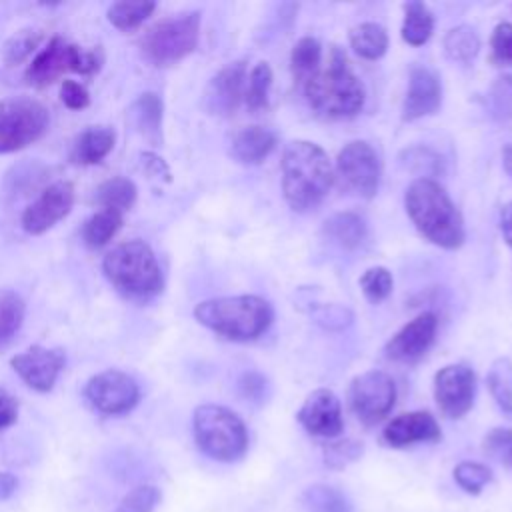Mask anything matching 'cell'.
<instances>
[{"mask_svg":"<svg viewBox=\"0 0 512 512\" xmlns=\"http://www.w3.org/2000/svg\"><path fill=\"white\" fill-rule=\"evenodd\" d=\"M302 88L310 108L326 120L352 118L364 106V86L338 46H330L328 56Z\"/></svg>","mask_w":512,"mask_h":512,"instance_id":"cell-1","label":"cell"},{"mask_svg":"<svg viewBox=\"0 0 512 512\" xmlns=\"http://www.w3.org/2000/svg\"><path fill=\"white\" fill-rule=\"evenodd\" d=\"M282 192L296 212L316 208L334 184V168L328 154L314 142H290L280 160Z\"/></svg>","mask_w":512,"mask_h":512,"instance_id":"cell-2","label":"cell"},{"mask_svg":"<svg viewBox=\"0 0 512 512\" xmlns=\"http://www.w3.org/2000/svg\"><path fill=\"white\" fill-rule=\"evenodd\" d=\"M404 206L414 226L430 242L442 248H458L462 244V214L436 180L426 176L412 180L404 194Z\"/></svg>","mask_w":512,"mask_h":512,"instance_id":"cell-3","label":"cell"},{"mask_svg":"<svg viewBox=\"0 0 512 512\" xmlns=\"http://www.w3.org/2000/svg\"><path fill=\"white\" fill-rule=\"evenodd\" d=\"M102 272L130 300L146 302L164 288L156 254L144 240H128L114 246L102 260Z\"/></svg>","mask_w":512,"mask_h":512,"instance_id":"cell-4","label":"cell"},{"mask_svg":"<svg viewBox=\"0 0 512 512\" xmlns=\"http://www.w3.org/2000/svg\"><path fill=\"white\" fill-rule=\"evenodd\" d=\"M272 306L254 294L222 296L200 302L194 318L212 332L230 340H254L264 334L272 322Z\"/></svg>","mask_w":512,"mask_h":512,"instance_id":"cell-5","label":"cell"},{"mask_svg":"<svg viewBox=\"0 0 512 512\" xmlns=\"http://www.w3.org/2000/svg\"><path fill=\"white\" fill-rule=\"evenodd\" d=\"M196 446L212 460L236 462L248 450V430L242 418L226 406L202 404L194 410Z\"/></svg>","mask_w":512,"mask_h":512,"instance_id":"cell-6","label":"cell"},{"mask_svg":"<svg viewBox=\"0 0 512 512\" xmlns=\"http://www.w3.org/2000/svg\"><path fill=\"white\" fill-rule=\"evenodd\" d=\"M198 36L200 14L184 12L150 26L140 38V52L154 66H172L194 52Z\"/></svg>","mask_w":512,"mask_h":512,"instance_id":"cell-7","label":"cell"},{"mask_svg":"<svg viewBox=\"0 0 512 512\" xmlns=\"http://www.w3.org/2000/svg\"><path fill=\"white\" fill-rule=\"evenodd\" d=\"M50 122L48 108L30 96L0 100V154L26 148L44 136Z\"/></svg>","mask_w":512,"mask_h":512,"instance_id":"cell-8","label":"cell"},{"mask_svg":"<svg viewBox=\"0 0 512 512\" xmlns=\"http://www.w3.org/2000/svg\"><path fill=\"white\" fill-rule=\"evenodd\" d=\"M102 64V52L82 50L76 44L64 42L60 36H54L48 46L36 54L32 64L26 68V82L32 86H46L58 80L64 72L94 74Z\"/></svg>","mask_w":512,"mask_h":512,"instance_id":"cell-9","label":"cell"},{"mask_svg":"<svg viewBox=\"0 0 512 512\" xmlns=\"http://www.w3.org/2000/svg\"><path fill=\"white\" fill-rule=\"evenodd\" d=\"M348 400L354 416L362 424L374 426L394 408L396 384L392 376L382 370H366L352 380Z\"/></svg>","mask_w":512,"mask_h":512,"instance_id":"cell-10","label":"cell"},{"mask_svg":"<svg viewBox=\"0 0 512 512\" xmlns=\"http://www.w3.org/2000/svg\"><path fill=\"white\" fill-rule=\"evenodd\" d=\"M334 178L350 194L372 198L380 182V158L376 150L364 140L348 142L336 158Z\"/></svg>","mask_w":512,"mask_h":512,"instance_id":"cell-11","label":"cell"},{"mask_svg":"<svg viewBox=\"0 0 512 512\" xmlns=\"http://www.w3.org/2000/svg\"><path fill=\"white\" fill-rule=\"evenodd\" d=\"M84 396L88 404L106 416L128 414L140 400V388L132 376L122 370H104L86 382Z\"/></svg>","mask_w":512,"mask_h":512,"instance_id":"cell-12","label":"cell"},{"mask_svg":"<svg viewBox=\"0 0 512 512\" xmlns=\"http://www.w3.org/2000/svg\"><path fill=\"white\" fill-rule=\"evenodd\" d=\"M476 376L466 364H448L434 376V398L442 414L462 418L474 402Z\"/></svg>","mask_w":512,"mask_h":512,"instance_id":"cell-13","label":"cell"},{"mask_svg":"<svg viewBox=\"0 0 512 512\" xmlns=\"http://www.w3.org/2000/svg\"><path fill=\"white\" fill-rule=\"evenodd\" d=\"M66 356L60 348H44V346H30L28 350L12 356L10 366L12 370L36 392H48L56 384Z\"/></svg>","mask_w":512,"mask_h":512,"instance_id":"cell-14","label":"cell"},{"mask_svg":"<svg viewBox=\"0 0 512 512\" xmlns=\"http://www.w3.org/2000/svg\"><path fill=\"white\" fill-rule=\"evenodd\" d=\"M74 204V186L58 180L42 190V194L22 212V228L28 234H44L60 222Z\"/></svg>","mask_w":512,"mask_h":512,"instance_id":"cell-15","label":"cell"},{"mask_svg":"<svg viewBox=\"0 0 512 512\" xmlns=\"http://www.w3.org/2000/svg\"><path fill=\"white\" fill-rule=\"evenodd\" d=\"M302 428L318 438H336L344 430L342 406L338 396L328 388H318L306 396L298 410Z\"/></svg>","mask_w":512,"mask_h":512,"instance_id":"cell-16","label":"cell"},{"mask_svg":"<svg viewBox=\"0 0 512 512\" xmlns=\"http://www.w3.org/2000/svg\"><path fill=\"white\" fill-rule=\"evenodd\" d=\"M438 330V318L432 312H422L404 324L386 344V356L394 362H416L432 346Z\"/></svg>","mask_w":512,"mask_h":512,"instance_id":"cell-17","label":"cell"},{"mask_svg":"<svg viewBox=\"0 0 512 512\" xmlns=\"http://www.w3.org/2000/svg\"><path fill=\"white\" fill-rule=\"evenodd\" d=\"M246 78H248L246 64L242 60L222 68L206 86V92H204L206 110L218 116L234 114L240 102L244 100Z\"/></svg>","mask_w":512,"mask_h":512,"instance_id":"cell-18","label":"cell"},{"mask_svg":"<svg viewBox=\"0 0 512 512\" xmlns=\"http://www.w3.org/2000/svg\"><path fill=\"white\" fill-rule=\"evenodd\" d=\"M442 438L440 426L430 412L416 410L392 418L382 430V442L390 448H406L418 442H436Z\"/></svg>","mask_w":512,"mask_h":512,"instance_id":"cell-19","label":"cell"},{"mask_svg":"<svg viewBox=\"0 0 512 512\" xmlns=\"http://www.w3.org/2000/svg\"><path fill=\"white\" fill-rule=\"evenodd\" d=\"M442 100L440 80L434 70L426 66H414L408 76V90L402 104L404 120H418L438 110Z\"/></svg>","mask_w":512,"mask_h":512,"instance_id":"cell-20","label":"cell"},{"mask_svg":"<svg viewBox=\"0 0 512 512\" xmlns=\"http://www.w3.org/2000/svg\"><path fill=\"white\" fill-rule=\"evenodd\" d=\"M274 148L276 134L264 126H246L230 142V154L242 164H260Z\"/></svg>","mask_w":512,"mask_h":512,"instance_id":"cell-21","label":"cell"},{"mask_svg":"<svg viewBox=\"0 0 512 512\" xmlns=\"http://www.w3.org/2000/svg\"><path fill=\"white\" fill-rule=\"evenodd\" d=\"M116 142V132L110 126H90L74 142L72 160L78 164H98L110 154Z\"/></svg>","mask_w":512,"mask_h":512,"instance_id":"cell-22","label":"cell"},{"mask_svg":"<svg viewBox=\"0 0 512 512\" xmlns=\"http://www.w3.org/2000/svg\"><path fill=\"white\" fill-rule=\"evenodd\" d=\"M366 222L354 212H338L324 222V234L340 248L352 250L366 240Z\"/></svg>","mask_w":512,"mask_h":512,"instance_id":"cell-23","label":"cell"},{"mask_svg":"<svg viewBox=\"0 0 512 512\" xmlns=\"http://www.w3.org/2000/svg\"><path fill=\"white\" fill-rule=\"evenodd\" d=\"M162 100L156 92H144L132 106L134 122L152 144L162 142Z\"/></svg>","mask_w":512,"mask_h":512,"instance_id":"cell-24","label":"cell"},{"mask_svg":"<svg viewBox=\"0 0 512 512\" xmlns=\"http://www.w3.org/2000/svg\"><path fill=\"white\" fill-rule=\"evenodd\" d=\"M300 504L306 512H354L348 496L328 484H312L300 494Z\"/></svg>","mask_w":512,"mask_h":512,"instance_id":"cell-25","label":"cell"},{"mask_svg":"<svg viewBox=\"0 0 512 512\" xmlns=\"http://www.w3.org/2000/svg\"><path fill=\"white\" fill-rule=\"evenodd\" d=\"M136 184L124 176H114L102 182L96 190V202L102 210H112L124 214L136 202Z\"/></svg>","mask_w":512,"mask_h":512,"instance_id":"cell-26","label":"cell"},{"mask_svg":"<svg viewBox=\"0 0 512 512\" xmlns=\"http://www.w3.org/2000/svg\"><path fill=\"white\" fill-rule=\"evenodd\" d=\"M352 50L366 60H378L388 48V34L376 22H362L350 30Z\"/></svg>","mask_w":512,"mask_h":512,"instance_id":"cell-27","label":"cell"},{"mask_svg":"<svg viewBox=\"0 0 512 512\" xmlns=\"http://www.w3.org/2000/svg\"><path fill=\"white\" fill-rule=\"evenodd\" d=\"M434 30V16L424 2H408L404 4V20H402V40L412 46H422L428 42Z\"/></svg>","mask_w":512,"mask_h":512,"instance_id":"cell-28","label":"cell"},{"mask_svg":"<svg viewBox=\"0 0 512 512\" xmlns=\"http://www.w3.org/2000/svg\"><path fill=\"white\" fill-rule=\"evenodd\" d=\"M122 226V214L112 210H98L82 226V240L90 248L106 246Z\"/></svg>","mask_w":512,"mask_h":512,"instance_id":"cell-29","label":"cell"},{"mask_svg":"<svg viewBox=\"0 0 512 512\" xmlns=\"http://www.w3.org/2000/svg\"><path fill=\"white\" fill-rule=\"evenodd\" d=\"M320 62H322V46L316 38L304 36L294 44L292 54H290V66H292V74L300 86L316 72Z\"/></svg>","mask_w":512,"mask_h":512,"instance_id":"cell-30","label":"cell"},{"mask_svg":"<svg viewBox=\"0 0 512 512\" xmlns=\"http://www.w3.org/2000/svg\"><path fill=\"white\" fill-rule=\"evenodd\" d=\"M488 390L496 404L512 414V360L510 358H496L486 374Z\"/></svg>","mask_w":512,"mask_h":512,"instance_id":"cell-31","label":"cell"},{"mask_svg":"<svg viewBox=\"0 0 512 512\" xmlns=\"http://www.w3.org/2000/svg\"><path fill=\"white\" fill-rule=\"evenodd\" d=\"M24 322V300L12 290H0V350L6 348Z\"/></svg>","mask_w":512,"mask_h":512,"instance_id":"cell-32","label":"cell"},{"mask_svg":"<svg viewBox=\"0 0 512 512\" xmlns=\"http://www.w3.org/2000/svg\"><path fill=\"white\" fill-rule=\"evenodd\" d=\"M442 46H444V52L450 60L470 62L480 50V38L470 26L460 24V26H454L446 32V36L442 40Z\"/></svg>","mask_w":512,"mask_h":512,"instance_id":"cell-33","label":"cell"},{"mask_svg":"<svg viewBox=\"0 0 512 512\" xmlns=\"http://www.w3.org/2000/svg\"><path fill=\"white\" fill-rule=\"evenodd\" d=\"M156 4L154 2H114L108 8V20L114 28L122 30V32H130L136 30L152 12H154Z\"/></svg>","mask_w":512,"mask_h":512,"instance_id":"cell-34","label":"cell"},{"mask_svg":"<svg viewBox=\"0 0 512 512\" xmlns=\"http://www.w3.org/2000/svg\"><path fill=\"white\" fill-rule=\"evenodd\" d=\"M270 86H272V70L266 62H258L246 78V92H244L246 106L250 110L266 108Z\"/></svg>","mask_w":512,"mask_h":512,"instance_id":"cell-35","label":"cell"},{"mask_svg":"<svg viewBox=\"0 0 512 512\" xmlns=\"http://www.w3.org/2000/svg\"><path fill=\"white\" fill-rule=\"evenodd\" d=\"M456 484L468 494H480L482 488L492 480V472L488 466L472 460H464L454 468Z\"/></svg>","mask_w":512,"mask_h":512,"instance_id":"cell-36","label":"cell"},{"mask_svg":"<svg viewBox=\"0 0 512 512\" xmlns=\"http://www.w3.org/2000/svg\"><path fill=\"white\" fill-rule=\"evenodd\" d=\"M392 274L388 272V268L384 266H372L368 268L362 278H360V288L364 292V296L370 300V302H382L384 298L390 296L392 292Z\"/></svg>","mask_w":512,"mask_h":512,"instance_id":"cell-37","label":"cell"},{"mask_svg":"<svg viewBox=\"0 0 512 512\" xmlns=\"http://www.w3.org/2000/svg\"><path fill=\"white\" fill-rule=\"evenodd\" d=\"M482 450L486 456H490L498 464L512 470V430L510 428H492L482 440Z\"/></svg>","mask_w":512,"mask_h":512,"instance_id":"cell-38","label":"cell"},{"mask_svg":"<svg viewBox=\"0 0 512 512\" xmlns=\"http://www.w3.org/2000/svg\"><path fill=\"white\" fill-rule=\"evenodd\" d=\"M162 494L156 486L152 484H142L132 488L116 506L114 512H152L158 502H160Z\"/></svg>","mask_w":512,"mask_h":512,"instance_id":"cell-39","label":"cell"},{"mask_svg":"<svg viewBox=\"0 0 512 512\" xmlns=\"http://www.w3.org/2000/svg\"><path fill=\"white\" fill-rule=\"evenodd\" d=\"M362 450H364V446L358 440L346 438V440L330 442L324 446V464L328 468L340 470V468L348 466L350 462L358 460L362 456Z\"/></svg>","mask_w":512,"mask_h":512,"instance_id":"cell-40","label":"cell"},{"mask_svg":"<svg viewBox=\"0 0 512 512\" xmlns=\"http://www.w3.org/2000/svg\"><path fill=\"white\" fill-rule=\"evenodd\" d=\"M492 114L502 122H512V74H502L490 86Z\"/></svg>","mask_w":512,"mask_h":512,"instance_id":"cell-41","label":"cell"},{"mask_svg":"<svg viewBox=\"0 0 512 512\" xmlns=\"http://www.w3.org/2000/svg\"><path fill=\"white\" fill-rule=\"evenodd\" d=\"M38 42H40V32H38V30H20V32H16V34L4 44V50H2L4 62H6L8 66L22 62V60L36 48Z\"/></svg>","mask_w":512,"mask_h":512,"instance_id":"cell-42","label":"cell"},{"mask_svg":"<svg viewBox=\"0 0 512 512\" xmlns=\"http://www.w3.org/2000/svg\"><path fill=\"white\" fill-rule=\"evenodd\" d=\"M492 58L500 64H512V24L500 22L492 32Z\"/></svg>","mask_w":512,"mask_h":512,"instance_id":"cell-43","label":"cell"},{"mask_svg":"<svg viewBox=\"0 0 512 512\" xmlns=\"http://www.w3.org/2000/svg\"><path fill=\"white\" fill-rule=\"evenodd\" d=\"M60 98H62L64 106L70 108V110H82L90 104V94H88L86 86L76 82V80H70V78L62 80Z\"/></svg>","mask_w":512,"mask_h":512,"instance_id":"cell-44","label":"cell"},{"mask_svg":"<svg viewBox=\"0 0 512 512\" xmlns=\"http://www.w3.org/2000/svg\"><path fill=\"white\" fill-rule=\"evenodd\" d=\"M314 318L318 324L326 328H346L352 322V314L346 308H340L336 304L322 306L318 312H314Z\"/></svg>","mask_w":512,"mask_h":512,"instance_id":"cell-45","label":"cell"},{"mask_svg":"<svg viewBox=\"0 0 512 512\" xmlns=\"http://www.w3.org/2000/svg\"><path fill=\"white\" fill-rule=\"evenodd\" d=\"M18 418V400L4 388H0V430L8 428Z\"/></svg>","mask_w":512,"mask_h":512,"instance_id":"cell-46","label":"cell"},{"mask_svg":"<svg viewBox=\"0 0 512 512\" xmlns=\"http://www.w3.org/2000/svg\"><path fill=\"white\" fill-rule=\"evenodd\" d=\"M500 230L508 246H512V202L504 204L500 210Z\"/></svg>","mask_w":512,"mask_h":512,"instance_id":"cell-47","label":"cell"},{"mask_svg":"<svg viewBox=\"0 0 512 512\" xmlns=\"http://www.w3.org/2000/svg\"><path fill=\"white\" fill-rule=\"evenodd\" d=\"M16 486H18V480L14 474L0 472V500L10 498L16 492Z\"/></svg>","mask_w":512,"mask_h":512,"instance_id":"cell-48","label":"cell"},{"mask_svg":"<svg viewBox=\"0 0 512 512\" xmlns=\"http://www.w3.org/2000/svg\"><path fill=\"white\" fill-rule=\"evenodd\" d=\"M502 164L504 170L508 172V176H512V144H506L502 150Z\"/></svg>","mask_w":512,"mask_h":512,"instance_id":"cell-49","label":"cell"}]
</instances>
